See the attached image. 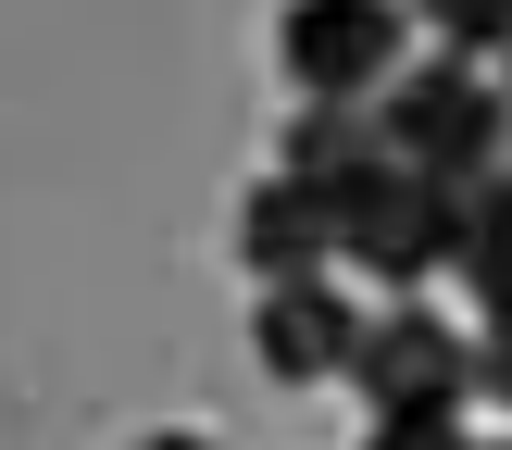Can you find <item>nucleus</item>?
Returning <instances> with one entry per match:
<instances>
[{
  "mask_svg": "<svg viewBox=\"0 0 512 450\" xmlns=\"http://www.w3.org/2000/svg\"><path fill=\"white\" fill-rule=\"evenodd\" d=\"M450 275L475 288V313H488V325H512V163L463 188V250H450Z\"/></svg>",
  "mask_w": 512,
  "mask_h": 450,
  "instance_id": "obj_7",
  "label": "nucleus"
},
{
  "mask_svg": "<svg viewBox=\"0 0 512 450\" xmlns=\"http://www.w3.org/2000/svg\"><path fill=\"white\" fill-rule=\"evenodd\" d=\"M350 388H363L375 425H463L475 413V338L450 313H425V300H388V313H363Z\"/></svg>",
  "mask_w": 512,
  "mask_h": 450,
  "instance_id": "obj_3",
  "label": "nucleus"
},
{
  "mask_svg": "<svg viewBox=\"0 0 512 450\" xmlns=\"http://www.w3.org/2000/svg\"><path fill=\"white\" fill-rule=\"evenodd\" d=\"M500 100H512V75H500Z\"/></svg>",
  "mask_w": 512,
  "mask_h": 450,
  "instance_id": "obj_14",
  "label": "nucleus"
},
{
  "mask_svg": "<svg viewBox=\"0 0 512 450\" xmlns=\"http://www.w3.org/2000/svg\"><path fill=\"white\" fill-rule=\"evenodd\" d=\"M400 13L413 0H288L275 13V63L300 100H375L400 75Z\"/></svg>",
  "mask_w": 512,
  "mask_h": 450,
  "instance_id": "obj_4",
  "label": "nucleus"
},
{
  "mask_svg": "<svg viewBox=\"0 0 512 450\" xmlns=\"http://www.w3.org/2000/svg\"><path fill=\"white\" fill-rule=\"evenodd\" d=\"M475 400H512V325L475 338Z\"/></svg>",
  "mask_w": 512,
  "mask_h": 450,
  "instance_id": "obj_10",
  "label": "nucleus"
},
{
  "mask_svg": "<svg viewBox=\"0 0 512 450\" xmlns=\"http://www.w3.org/2000/svg\"><path fill=\"white\" fill-rule=\"evenodd\" d=\"M250 350H263V375H288V388H325V375H350V350H363V300H338V275H275V288L250 300Z\"/></svg>",
  "mask_w": 512,
  "mask_h": 450,
  "instance_id": "obj_5",
  "label": "nucleus"
},
{
  "mask_svg": "<svg viewBox=\"0 0 512 450\" xmlns=\"http://www.w3.org/2000/svg\"><path fill=\"white\" fill-rule=\"evenodd\" d=\"M475 450H512V438H475Z\"/></svg>",
  "mask_w": 512,
  "mask_h": 450,
  "instance_id": "obj_13",
  "label": "nucleus"
},
{
  "mask_svg": "<svg viewBox=\"0 0 512 450\" xmlns=\"http://www.w3.org/2000/svg\"><path fill=\"white\" fill-rule=\"evenodd\" d=\"M375 138H388L400 163H425V175H450V188H475V175H500V150H512V100L488 88V63L425 50V63H400L388 88H375Z\"/></svg>",
  "mask_w": 512,
  "mask_h": 450,
  "instance_id": "obj_2",
  "label": "nucleus"
},
{
  "mask_svg": "<svg viewBox=\"0 0 512 450\" xmlns=\"http://www.w3.org/2000/svg\"><path fill=\"white\" fill-rule=\"evenodd\" d=\"M138 450H213V438H188V425H163V438H138Z\"/></svg>",
  "mask_w": 512,
  "mask_h": 450,
  "instance_id": "obj_12",
  "label": "nucleus"
},
{
  "mask_svg": "<svg viewBox=\"0 0 512 450\" xmlns=\"http://www.w3.org/2000/svg\"><path fill=\"white\" fill-rule=\"evenodd\" d=\"M313 188H325V225H338V263L375 275V288H425L463 250V188L400 163V150H363V163L313 175Z\"/></svg>",
  "mask_w": 512,
  "mask_h": 450,
  "instance_id": "obj_1",
  "label": "nucleus"
},
{
  "mask_svg": "<svg viewBox=\"0 0 512 450\" xmlns=\"http://www.w3.org/2000/svg\"><path fill=\"white\" fill-rule=\"evenodd\" d=\"M363 450H475V438H463V425H375Z\"/></svg>",
  "mask_w": 512,
  "mask_h": 450,
  "instance_id": "obj_11",
  "label": "nucleus"
},
{
  "mask_svg": "<svg viewBox=\"0 0 512 450\" xmlns=\"http://www.w3.org/2000/svg\"><path fill=\"white\" fill-rule=\"evenodd\" d=\"M363 150H388V138H375V100H300L275 163H288V175H338V163H363Z\"/></svg>",
  "mask_w": 512,
  "mask_h": 450,
  "instance_id": "obj_8",
  "label": "nucleus"
},
{
  "mask_svg": "<svg viewBox=\"0 0 512 450\" xmlns=\"http://www.w3.org/2000/svg\"><path fill=\"white\" fill-rule=\"evenodd\" d=\"M425 25H438V50H463V63H488L512 50V0H413Z\"/></svg>",
  "mask_w": 512,
  "mask_h": 450,
  "instance_id": "obj_9",
  "label": "nucleus"
},
{
  "mask_svg": "<svg viewBox=\"0 0 512 450\" xmlns=\"http://www.w3.org/2000/svg\"><path fill=\"white\" fill-rule=\"evenodd\" d=\"M238 263L263 275V288H275V275H325V263H338V225H325V188H313V175L275 163L263 188L238 200Z\"/></svg>",
  "mask_w": 512,
  "mask_h": 450,
  "instance_id": "obj_6",
  "label": "nucleus"
}]
</instances>
